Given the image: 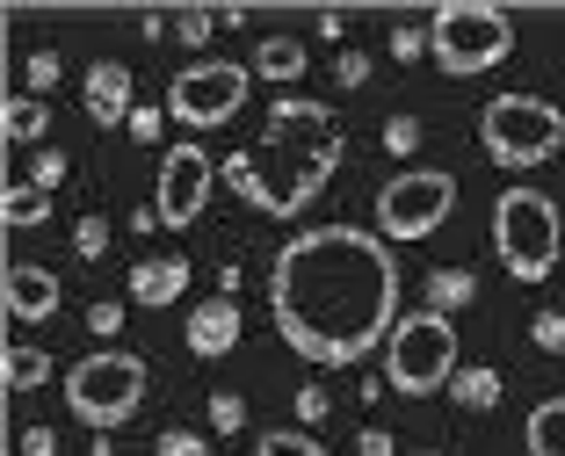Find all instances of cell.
Instances as JSON below:
<instances>
[{
	"label": "cell",
	"mask_w": 565,
	"mask_h": 456,
	"mask_svg": "<svg viewBox=\"0 0 565 456\" xmlns=\"http://www.w3.org/2000/svg\"><path fill=\"white\" fill-rule=\"evenodd\" d=\"M268 312L290 355L349 370L399 326V261L392 239L363 225H312L282 239L268 269Z\"/></svg>",
	"instance_id": "obj_1"
},
{
	"label": "cell",
	"mask_w": 565,
	"mask_h": 456,
	"mask_svg": "<svg viewBox=\"0 0 565 456\" xmlns=\"http://www.w3.org/2000/svg\"><path fill=\"white\" fill-rule=\"evenodd\" d=\"M341 152H349V138H341V117H333V109L282 95L276 109H268L262 138L225 160V182H233V196L254 203L262 218H298L305 203L333 182Z\"/></svg>",
	"instance_id": "obj_2"
},
{
	"label": "cell",
	"mask_w": 565,
	"mask_h": 456,
	"mask_svg": "<svg viewBox=\"0 0 565 456\" xmlns=\"http://www.w3.org/2000/svg\"><path fill=\"white\" fill-rule=\"evenodd\" d=\"M493 253L515 283H551V269H558V253H565L558 203L544 188H508L493 203Z\"/></svg>",
	"instance_id": "obj_3"
},
{
	"label": "cell",
	"mask_w": 565,
	"mask_h": 456,
	"mask_svg": "<svg viewBox=\"0 0 565 456\" xmlns=\"http://www.w3.org/2000/svg\"><path fill=\"white\" fill-rule=\"evenodd\" d=\"M146 384H152V370L138 362V355L95 348V355H81V362L66 370V413L81 427H95V435H117L138 405H146Z\"/></svg>",
	"instance_id": "obj_4"
},
{
	"label": "cell",
	"mask_w": 565,
	"mask_h": 456,
	"mask_svg": "<svg viewBox=\"0 0 565 456\" xmlns=\"http://www.w3.org/2000/svg\"><path fill=\"white\" fill-rule=\"evenodd\" d=\"M479 145L500 167H544L565 152V109L551 95H493L479 117Z\"/></svg>",
	"instance_id": "obj_5"
},
{
	"label": "cell",
	"mask_w": 565,
	"mask_h": 456,
	"mask_svg": "<svg viewBox=\"0 0 565 456\" xmlns=\"http://www.w3.org/2000/svg\"><path fill=\"white\" fill-rule=\"evenodd\" d=\"M508 51H515V15H508V8H486V0H449V8H435L428 58L449 73V80L493 73Z\"/></svg>",
	"instance_id": "obj_6"
},
{
	"label": "cell",
	"mask_w": 565,
	"mask_h": 456,
	"mask_svg": "<svg viewBox=\"0 0 565 456\" xmlns=\"http://www.w3.org/2000/svg\"><path fill=\"white\" fill-rule=\"evenodd\" d=\"M384 377L399 391H414V399H428V391H449L457 384V326L443 319V312H406L399 326H392V340H384Z\"/></svg>",
	"instance_id": "obj_7"
},
{
	"label": "cell",
	"mask_w": 565,
	"mask_h": 456,
	"mask_svg": "<svg viewBox=\"0 0 565 456\" xmlns=\"http://www.w3.org/2000/svg\"><path fill=\"white\" fill-rule=\"evenodd\" d=\"M247 87H254V66L239 58H196L167 80V117L189 123V131H217L247 109Z\"/></svg>",
	"instance_id": "obj_8"
},
{
	"label": "cell",
	"mask_w": 565,
	"mask_h": 456,
	"mask_svg": "<svg viewBox=\"0 0 565 456\" xmlns=\"http://www.w3.org/2000/svg\"><path fill=\"white\" fill-rule=\"evenodd\" d=\"M457 210V174L449 167H406L377 188V232L384 239H428Z\"/></svg>",
	"instance_id": "obj_9"
},
{
	"label": "cell",
	"mask_w": 565,
	"mask_h": 456,
	"mask_svg": "<svg viewBox=\"0 0 565 456\" xmlns=\"http://www.w3.org/2000/svg\"><path fill=\"white\" fill-rule=\"evenodd\" d=\"M211 152L203 145H174L160 160V196H152V210H160V225H196L203 203H211Z\"/></svg>",
	"instance_id": "obj_10"
},
{
	"label": "cell",
	"mask_w": 565,
	"mask_h": 456,
	"mask_svg": "<svg viewBox=\"0 0 565 456\" xmlns=\"http://www.w3.org/2000/svg\"><path fill=\"white\" fill-rule=\"evenodd\" d=\"M81 101H87V117L109 131V123H131V109H138V87H131V66L124 58H102V66H87V87H81Z\"/></svg>",
	"instance_id": "obj_11"
},
{
	"label": "cell",
	"mask_w": 565,
	"mask_h": 456,
	"mask_svg": "<svg viewBox=\"0 0 565 456\" xmlns=\"http://www.w3.org/2000/svg\"><path fill=\"white\" fill-rule=\"evenodd\" d=\"M182 340H189V355H203V362L233 355V348H239V297L196 304V312H189V326H182Z\"/></svg>",
	"instance_id": "obj_12"
},
{
	"label": "cell",
	"mask_w": 565,
	"mask_h": 456,
	"mask_svg": "<svg viewBox=\"0 0 565 456\" xmlns=\"http://www.w3.org/2000/svg\"><path fill=\"white\" fill-rule=\"evenodd\" d=\"M58 312V275L36 269V261H15L8 269V319L15 326H44Z\"/></svg>",
	"instance_id": "obj_13"
},
{
	"label": "cell",
	"mask_w": 565,
	"mask_h": 456,
	"mask_svg": "<svg viewBox=\"0 0 565 456\" xmlns=\"http://www.w3.org/2000/svg\"><path fill=\"white\" fill-rule=\"evenodd\" d=\"M182 290H189V261L182 253H160V261H138L131 269V304H146V312H167Z\"/></svg>",
	"instance_id": "obj_14"
},
{
	"label": "cell",
	"mask_w": 565,
	"mask_h": 456,
	"mask_svg": "<svg viewBox=\"0 0 565 456\" xmlns=\"http://www.w3.org/2000/svg\"><path fill=\"white\" fill-rule=\"evenodd\" d=\"M305 66H312V51H305L298 36H262V44H254V73H262V80H298Z\"/></svg>",
	"instance_id": "obj_15"
},
{
	"label": "cell",
	"mask_w": 565,
	"mask_h": 456,
	"mask_svg": "<svg viewBox=\"0 0 565 456\" xmlns=\"http://www.w3.org/2000/svg\"><path fill=\"white\" fill-rule=\"evenodd\" d=\"M0 131H8V145H36V138L51 131L44 95H8V109H0Z\"/></svg>",
	"instance_id": "obj_16"
},
{
	"label": "cell",
	"mask_w": 565,
	"mask_h": 456,
	"mask_svg": "<svg viewBox=\"0 0 565 456\" xmlns=\"http://www.w3.org/2000/svg\"><path fill=\"white\" fill-rule=\"evenodd\" d=\"M522 449L530 456H565V391L558 399H544L530 413V427H522Z\"/></svg>",
	"instance_id": "obj_17"
},
{
	"label": "cell",
	"mask_w": 565,
	"mask_h": 456,
	"mask_svg": "<svg viewBox=\"0 0 565 456\" xmlns=\"http://www.w3.org/2000/svg\"><path fill=\"white\" fill-rule=\"evenodd\" d=\"M471 297H479L471 269H435V275H428V312H443V319H449V312H465Z\"/></svg>",
	"instance_id": "obj_18"
},
{
	"label": "cell",
	"mask_w": 565,
	"mask_h": 456,
	"mask_svg": "<svg viewBox=\"0 0 565 456\" xmlns=\"http://www.w3.org/2000/svg\"><path fill=\"white\" fill-rule=\"evenodd\" d=\"M449 399L465 405V413H493V405H500V370H457Z\"/></svg>",
	"instance_id": "obj_19"
},
{
	"label": "cell",
	"mask_w": 565,
	"mask_h": 456,
	"mask_svg": "<svg viewBox=\"0 0 565 456\" xmlns=\"http://www.w3.org/2000/svg\"><path fill=\"white\" fill-rule=\"evenodd\" d=\"M36 384H51V355L44 348H8V391H36Z\"/></svg>",
	"instance_id": "obj_20"
},
{
	"label": "cell",
	"mask_w": 565,
	"mask_h": 456,
	"mask_svg": "<svg viewBox=\"0 0 565 456\" xmlns=\"http://www.w3.org/2000/svg\"><path fill=\"white\" fill-rule=\"evenodd\" d=\"M262 456H327V449H319L312 427H268V435H262Z\"/></svg>",
	"instance_id": "obj_21"
},
{
	"label": "cell",
	"mask_w": 565,
	"mask_h": 456,
	"mask_svg": "<svg viewBox=\"0 0 565 456\" xmlns=\"http://www.w3.org/2000/svg\"><path fill=\"white\" fill-rule=\"evenodd\" d=\"M44 218H51L44 188H8V225H44Z\"/></svg>",
	"instance_id": "obj_22"
},
{
	"label": "cell",
	"mask_w": 565,
	"mask_h": 456,
	"mask_svg": "<svg viewBox=\"0 0 565 456\" xmlns=\"http://www.w3.org/2000/svg\"><path fill=\"white\" fill-rule=\"evenodd\" d=\"M211 427L217 435H239V427H247V399H239V391H211Z\"/></svg>",
	"instance_id": "obj_23"
},
{
	"label": "cell",
	"mask_w": 565,
	"mask_h": 456,
	"mask_svg": "<svg viewBox=\"0 0 565 456\" xmlns=\"http://www.w3.org/2000/svg\"><path fill=\"white\" fill-rule=\"evenodd\" d=\"M152 456H211V442H203L196 427H167V435L152 442Z\"/></svg>",
	"instance_id": "obj_24"
},
{
	"label": "cell",
	"mask_w": 565,
	"mask_h": 456,
	"mask_svg": "<svg viewBox=\"0 0 565 456\" xmlns=\"http://www.w3.org/2000/svg\"><path fill=\"white\" fill-rule=\"evenodd\" d=\"M102 247H109V225H102V218L73 225V253H81V261H102Z\"/></svg>",
	"instance_id": "obj_25"
},
{
	"label": "cell",
	"mask_w": 565,
	"mask_h": 456,
	"mask_svg": "<svg viewBox=\"0 0 565 456\" xmlns=\"http://www.w3.org/2000/svg\"><path fill=\"white\" fill-rule=\"evenodd\" d=\"M174 30H182L189 51H203V36L217 30V15H211V8H182V15H174Z\"/></svg>",
	"instance_id": "obj_26"
},
{
	"label": "cell",
	"mask_w": 565,
	"mask_h": 456,
	"mask_svg": "<svg viewBox=\"0 0 565 456\" xmlns=\"http://www.w3.org/2000/svg\"><path fill=\"white\" fill-rule=\"evenodd\" d=\"M414 145H420V117H392V123H384V152H399V160H406Z\"/></svg>",
	"instance_id": "obj_27"
},
{
	"label": "cell",
	"mask_w": 565,
	"mask_h": 456,
	"mask_svg": "<svg viewBox=\"0 0 565 456\" xmlns=\"http://www.w3.org/2000/svg\"><path fill=\"white\" fill-rule=\"evenodd\" d=\"M530 334H536V348H544V355H565V304H558V312H544Z\"/></svg>",
	"instance_id": "obj_28"
},
{
	"label": "cell",
	"mask_w": 565,
	"mask_h": 456,
	"mask_svg": "<svg viewBox=\"0 0 565 456\" xmlns=\"http://www.w3.org/2000/svg\"><path fill=\"white\" fill-rule=\"evenodd\" d=\"M66 167H73V160H66V152H36V188H44V196H51V188H58V182H66Z\"/></svg>",
	"instance_id": "obj_29"
},
{
	"label": "cell",
	"mask_w": 565,
	"mask_h": 456,
	"mask_svg": "<svg viewBox=\"0 0 565 456\" xmlns=\"http://www.w3.org/2000/svg\"><path fill=\"white\" fill-rule=\"evenodd\" d=\"M290 405H298V421H305V427H319V421H327V405H333V399H327L319 384H305V391H298Z\"/></svg>",
	"instance_id": "obj_30"
},
{
	"label": "cell",
	"mask_w": 565,
	"mask_h": 456,
	"mask_svg": "<svg viewBox=\"0 0 565 456\" xmlns=\"http://www.w3.org/2000/svg\"><path fill=\"white\" fill-rule=\"evenodd\" d=\"M333 80H341V87H363L370 80V58H363V51H341V58H333Z\"/></svg>",
	"instance_id": "obj_31"
},
{
	"label": "cell",
	"mask_w": 565,
	"mask_h": 456,
	"mask_svg": "<svg viewBox=\"0 0 565 456\" xmlns=\"http://www.w3.org/2000/svg\"><path fill=\"white\" fill-rule=\"evenodd\" d=\"M392 58H428V36H420L414 22H399V30H392Z\"/></svg>",
	"instance_id": "obj_32"
},
{
	"label": "cell",
	"mask_w": 565,
	"mask_h": 456,
	"mask_svg": "<svg viewBox=\"0 0 565 456\" xmlns=\"http://www.w3.org/2000/svg\"><path fill=\"white\" fill-rule=\"evenodd\" d=\"M30 87H36V95L58 87V51H30Z\"/></svg>",
	"instance_id": "obj_33"
},
{
	"label": "cell",
	"mask_w": 565,
	"mask_h": 456,
	"mask_svg": "<svg viewBox=\"0 0 565 456\" xmlns=\"http://www.w3.org/2000/svg\"><path fill=\"white\" fill-rule=\"evenodd\" d=\"M160 117H167V109H146V101L131 109V138H138V145H152V138H160Z\"/></svg>",
	"instance_id": "obj_34"
},
{
	"label": "cell",
	"mask_w": 565,
	"mask_h": 456,
	"mask_svg": "<svg viewBox=\"0 0 565 456\" xmlns=\"http://www.w3.org/2000/svg\"><path fill=\"white\" fill-rule=\"evenodd\" d=\"M117 326H124V304H95V312H87V334H102V340H109Z\"/></svg>",
	"instance_id": "obj_35"
},
{
	"label": "cell",
	"mask_w": 565,
	"mask_h": 456,
	"mask_svg": "<svg viewBox=\"0 0 565 456\" xmlns=\"http://www.w3.org/2000/svg\"><path fill=\"white\" fill-rule=\"evenodd\" d=\"M22 456H58V435L51 427H22Z\"/></svg>",
	"instance_id": "obj_36"
},
{
	"label": "cell",
	"mask_w": 565,
	"mask_h": 456,
	"mask_svg": "<svg viewBox=\"0 0 565 456\" xmlns=\"http://www.w3.org/2000/svg\"><path fill=\"white\" fill-rule=\"evenodd\" d=\"M355 456H392V435H384V427H363V435H355Z\"/></svg>",
	"instance_id": "obj_37"
},
{
	"label": "cell",
	"mask_w": 565,
	"mask_h": 456,
	"mask_svg": "<svg viewBox=\"0 0 565 456\" xmlns=\"http://www.w3.org/2000/svg\"><path fill=\"white\" fill-rule=\"evenodd\" d=\"M420 456H435V449H420Z\"/></svg>",
	"instance_id": "obj_38"
}]
</instances>
